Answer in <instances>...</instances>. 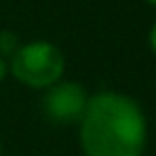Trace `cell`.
Listing matches in <instances>:
<instances>
[{"label": "cell", "mask_w": 156, "mask_h": 156, "mask_svg": "<svg viewBox=\"0 0 156 156\" xmlns=\"http://www.w3.org/2000/svg\"><path fill=\"white\" fill-rule=\"evenodd\" d=\"M89 95L84 87L76 80H59L47 89L42 97V110L47 118L57 125H72L78 122L84 114Z\"/></svg>", "instance_id": "cell-3"}, {"label": "cell", "mask_w": 156, "mask_h": 156, "mask_svg": "<svg viewBox=\"0 0 156 156\" xmlns=\"http://www.w3.org/2000/svg\"><path fill=\"white\" fill-rule=\"evenodd\" d=\"M9 72L15 80L32 89H49L57 84L66 72V57L59 47L47 40L21 44L9 59Z\"/></svg>", "instance_id": "cell-2"}, {"label": "cell", "mask_w": 156, "mask_h": 156, "mask_svg": "<svg viewBox=\"0 0 156 156\" xmlns=\"http://www.w3.org/2000/svg\"><path fill=\"white\" fill-rule=\"evenodd\" d=\"M78 139L84 156H144L148 141L146 114L125 93H95L78 120Z\"/></svg>", "instance_id": "cell-1"}, {"label": "cell", "mask_w": 156, "mask_h": 156, "mask_svg": "<svg viewBox=\"0 0 156 156\" xmlns=\"http://www.w3.org/2000/svg\"><path fill=\"white\" fill-rule=\"evenodd\" d=\"M0 156H2V144H0Z\"/></svg>", "instance_id": "cell-8"}, {"label": "cell", "mask_w": 156, "mask_h": 156, "mask_svg": "<svg viewBox=\"0 0 156 156\" xmlns=\"http://www.w3.org/2000/svg\"><path fill=\"white\" fill-rule=\"evenodd\" d=\"M148 42H150V49L156 55V23L150 27V36H148Z\"/></svg>", "instance_id": "cell-5"}, {"label": "cell", "mask_w": 156, "mask_h": 156, "mask_svg": "<svg viewBox=\"0 0 156 156\" xmlns=\"http://www.w3.org/2000/svg\"><path fill=\"white\" fill-rule=\"evenodd\" d=\"M146 2H150V4H154V6H156V0H146Z\"/></svg>", "instance_id": "cell-7"}, {"label": "cell", "mask_w": 156, "mask_h": 156, "mask_svg": "<svg viewBox=\"0 0 156 156\" xmlns=\"http://www.w3.org/2000/svg\"><path fill=\"white\" fill-rule=\"evenodd\" d=\"M6 74H9V61L0 57V82L6 78Z\"/></svg>", "instance_id": "cell-6"}, {"label": "cell", "mask_w": 156, "mask_h": 156, "mask_svg": "<svg viewBox=\"0 0 156 156\" xmlns=\"http://www.w3.org/2000/svg\"><path fill=\"white\" fill-rule=\"evenodd\" d=\"M21 47V42H19V38H17V34H13V32H0V57L2 59H11L17 49Z\"/></svg>", "instance_id": "cell-4"}]
</instances>
